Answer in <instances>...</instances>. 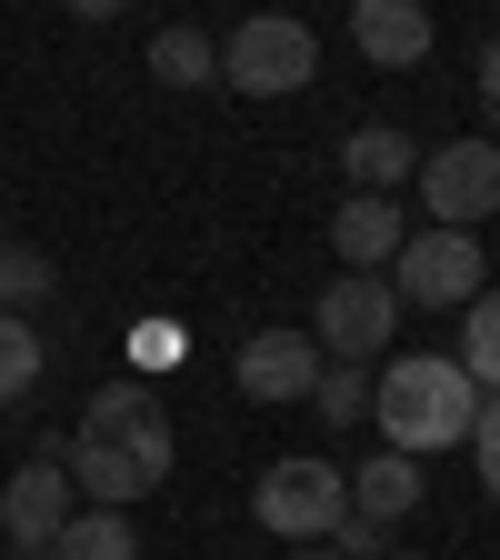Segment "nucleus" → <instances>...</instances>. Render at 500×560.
Returning <instances> with one entry per match:
<instances>
[{"instance_id": "1", "label": "nucleus", "mask_w": 500, "mask_h": 560, "mask_svg": "<svg viewBox=\"0 0 500 560\" xmlns=\"http://www.w3.org/2000/svg\"><path fill=\"white\" fill-rule=\"evenodd\" d=\"M171 460H181V441H171V410H161L151 381H111V390H91L81 431L60 441V470H70V490H91V511L151 501V490L171 480Z\"/></svg>"}, {"instance_id": "2", "label": "nucleus", "mask_w": 500, "mask_h": 560, "mask_svg": "<svg viewBox=\"0 0 500 560\" xmlns=\"http://www.w3.org/2000/svg\"><path fill=\"white\" fill-rule=\"evenodd\" d=\"M371 420H381V451H461L470 420H480V381L451 361V350H400V361H381L371 381Z\"/></svg>"}, {"instance_id": "3", "label": "nucleus", "mask_w": 500, "mask_h": 560, "mask_svg": "<svg viewBox=\"0 0 500 560\" xmlns=\"http://www.w3.org/2000/svg\"><path fill=\"white\" fill-rule=\"evenodd\" d=\"M311 70H321V31L301 11H251L221 40V81L241 101H291V91H311Z\"/></svg>"}, {"instance_id": "4", "label": "nucleus", "mask_w": 500, "mask_h": 560, "mask_svg": "<svg viewBox=\"0 0 500 560\" xmlns=\"http://www.w3.org/2000/svg\"><path fill=\"white\" fill-rule=\"evenodd\" d=\"M251 511H260V530L270 540H330L340 521H350V480H340V460H270L260 480H251Z\"/></svg>"}, {"instance_id": "5", "label": "nucleus", "mask_w": 500, "mask_h": 560, "mask_svg": "<svg viewBox=\"0 0 500 560\" xmlns=\"http://www.w3.org/2000/svg\"><path fill=\"white\" fill-rule=\"evenodd\" d=\"M400 330V291H391V270H340L321 311H311V340H321V361H350V371H371L381 350Z\"/></svg>"}, {"instance_id": "6", "label": "nucleus", "mask_w": 500, "mask_h": 560, "mask_svg": "<svg viewBox=\"0 0 500 560\" xmlns=\"http://www.w3.org/2000/svg\"><path fill=\"white\" fill-rule=\"evenodd\" d=\"M391 291H400V311H461V301L490 291V260H480L470 231H441V221H431V231H410V241H400Z\"/></svg>"}, {"instance_id": "7", "label": "nucleus", "mask_w": 500, "mask_h": 560, "mask_svg": "<svg viewBox=\"0 0 500 560\" xmlns=\"http://www.w3.org/2000/svg\"><path fill=\"white\" fill-rule=\"evenodd\" d=\"M410 180H420V210H431L441 231H480L500 210V140L461 130V140H441V151H420Z\"/></svg>"}, {"instance_id": "8", "label": "nucleus", "mask_w": 500, "mask_h": 560, "mask_svg": "<svg viewBox=\"0 0 500 560\" xmlns=\"http://www.w3.org/2000/svg\"><path fill=\"white\" fill-rule=\"evenodd\" d=\"M81 511V490H70L60 460H21L11 480H0V540H11V560H50L60 521Z\"/></svg>"}, {"instance_id": "9", "label": "nucleus", "mask_w": 500, "mask_h": 560, "mask_svg": "<svg viewBox=\"0 0 500 560\" xmlns=\"http://www.w3.org/2000/svg\"><path fill=\"white\" fill-rule=\"evenodd\" d=\"M321 371H330V361H321L311 320H301V330H251V340H241V390H251L260 410L311 400V381H321Z\"/></svg>"}, {"instance_id": "10", "label": "nucleus", "mask_w": 500, "mask_h": 560, "mask_svg": "<svg viewBox=\"0 0 500 560\" xmlns=\"http://www.w3.org/2000/svg\"><path fill=\"white\" fill-rule=\"evenodd\" d=\"M431 0H350V50L371 70H420L431 60Z\"/></svg>"}, {"instance_id": "11", "label": "nucleus", "mask_w": 500, "mask_h": 560, "mask_svg": "<svg viewBox=\"0 0 500 560\" xmlns=\"http://www.w3.org/2000/svg\"><path fill=\"white\" fill-rule=\"evenodd\" d=\"M400 241H410V221H400V200H381V190H350V200L330 210V250H340V270H391Z\"/></svg>"}, {"instance_id": "12", "label": "nucleus", "mask_w": 500, "mask_h": 560, "mask_svg": "<svg viewBox=\"0 0 500 560\" xmlns=\"http://www.w3.org/2000/svg\"><path fill=\"white\" fill-rule=\"evenodd\" d=\"M340 480H350V521H371V530L410 521V511H420V490H431L410 451H371L361 470H340Z\"/></svg>"}, {"instance_id": "13", "label": "nucleus", "mask_w": 500, "mask_h": 560, "mask_svg": "<svg viewBox=\"0 0 500 560\" xmlns=\"http://www.w3.org/2000/svg\"><path fill=\"white\" fill-rule=\"evenodd\" d=\"M340 171H350V190H381V200H391V190L420 171V140L391 130V120H361V130L340 140Z\"/></svg>"}, {"instance_id": "14", "label": "nucleus", "mask_w": 500, "mask_h": 560, "mask_svg": "<svg viewBox=\"0 0 500 560\" xmlns=\"http://www.w3.org/2000/svg\"><path fill=\"white\" fill-rule=\"evenodd\" d=\"M151 81H161V91H210V81H221V40L190 31V21L161 31V40H151Z\"/></svg>"}, {"instance_id": "15", "label": "nucleus", "mask_w": 500, "mask_h": 560, "mask_svg": "<svg viewBox=\"0 0 500 560\" xmlns=\"http://www.w3.org/2000/svg\"><path fill=\"white\" fill-rule=\"evenodd\" d=\"M50 560H140L130 511H70V521H60V540H50Z\"/></svg>"}, {"instance_id": "16", "label": "nucleus", "mask_w": 500, "mask_h": 560, "mask_svg": "<svg viewBox=\"0 0 500 560\" xmlns=\"http://www.w3.org/2000/svg\"><path fill=\"white\" fill-rule=\"evenodd\" d=\"M40 371H50V340H40V320L0 311V400H31V390H40Z\"/></svg>"}, {"instance_id": "17", "label": "nucleus", "mask_w": 500, "mask_h": 560, "mask_svg": "<svg viewBox=\"0 0 500 560\" xmlns=\"http://www.w3.org/2000/svg\"><path fill=\"white\" fill-rule=\"evenodd\" d=\"M451 361H461L480 390H500V291L461 301V350H451Z\"/></svg>"}, {"instance_id": "18", "label": "nucleus", "mask_w": 500, "mask_h": 560, "mask_svg": "<svg viewBox=\"0 0 500 560\" xmlns=\"http://www.w3.org/2000/svg\"><path fill=\"white\" fill-rule=\"evenodd\" d=\"M311 410L330 420V431H350V420H371V371H350V361H330V371L311 381Z\"/></svg>"}, {"instance_id": "19", "label": "nucleus", "mask_w": 500, "mask_h": 560, "mask_svg": "<svg viewBox=\"0 0 500 560\" xmlns=\"http://www.w3.org/2000/svg\"><path fill=\"white\" fill-rule=\"evenodd\" d=\"M40 301H50V260L0 241V311H40Z\"/></svg>"}, {"instance_id": "20", "label": "nucleus", "mask_w": 500, "mask_h": 560, "mask_svg": "<svg viewBox=\"0 0 500 560\" xmlns=\"http://www.w3.org/2000/svg\"><path fill=\"white\" fill-rule=\"evenodd\" d=\"M470 470H480V490L500 501V390H480V420H470Z\"/></svg>"}, {"instance_id": "21", "label": "nucleus", "mask_w": 500, "mask_h": 560, "mask_svg": "<svg viewBox=\"0 0 500 560\" xmlns=\"http://www.w3.org/2000/svg\"><path fill=\"white\" fill-rule=\"evenodd\" d=\"M181 350H190V340H181L171 320H151V330H130V361H140V381H151V371H171Z\"/></svg>"}, {"instance_id": "22", "label": "nucleus", "mask_w": 500, "mask_h": 560, "mask_svg": "<svg viewBox=\"0 0 500 560\" xmlns=\"http://www.w3.org/2000/svg\"><path fill=\"white\" fill-rule=\"evenodd\" d=\"M470 91H480V101H490V110H500V31H490V40H480V70H470Z\"/></svg>"}, {"instance_id": "23", "label": "nucleus", "mask_w": 500, "mask_h": 560, "mask_svg": "<svg viewBox=\"0 0 500 560\" xmlns=\"http://www.w3.org/2000/svg\"><path fill=\"white\" fill-rule=\"evenodd\" d=\"M60 11H70V21H120L130 0H60Z\"/></svg>"}, {"instance_id": "24", "label": "nucleus", "mask_w": 500, "mask_h": 560, "mask_svg": "<svg viewBox=\"0 0 500 560\" xmlns=\"http://www.w3.org/2000/svg\"><path fill=\"white\" fill-rule=\"evenodd\" d=\"M291 560H340V550H330V540H301V550H291Z\"/></svg>"}, {"instance_id": "25", "label": "nucleus", "mask_w": 500, "mask_h": 560, "mask_svg": "<svg viewBox=\"0 0 500 560\" xmlns=\"http://www.w3.org/2000/svg\"><path fill=\"white\" fill-rule=\"evenodd\" d=\"M381 560H420V550H381Z\"/></svg>"}, {"instance_id": "26", "label": "nucleus", "mask_w": 500, "mask_h": 560, "mask_svg": "<svg viewBox=\"0 0 500 560\" xmlns=\"http://www.w3.org/2000/svg\"><path fill=\"white\" fill-rule=\"evenodd\" d=\"M0 241H11V221H0Z\"/></svg>"}]
</instances>
